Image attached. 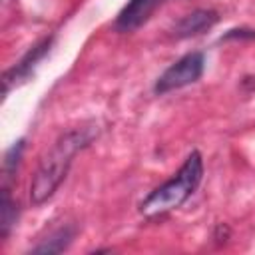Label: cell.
Wrapping results in <instances>:
<instances>
[{
    "instance_id": "6da1fadb",
    "label": "cell",
    "mask_w": 255,
    "mask_h": 255,
    "mask_svg": "<svg viewBox=\"0 0 255 255\" xmlns=\"http://www.w3.org/2000/svg\"><path fill=\"white\" fill-rule=\"evenodd\" d=\"M96 135H98V128L82 126V128H74L66 131L54 141V145L40 159V165L30 183V199L34 205L48 201L56 193V189L68 175L74 155L82 151L84 147H88Z\"/></svg>"
},
{
    "instance_id": "7a4b0ae2",
    "label": "cell",
    "mask_w": 255,
    "mask_h": 255,
    "mask_svg": "<svg viewBox=\"0 0 255 255\" xmlns=\"http://www.w3.org/2000/svg\"><path fill=\"white\" fill-rule=\"evenodd\" d=\"M203 177V159L199 151H191L179 171L167 179L163 185L153 189L139 205L141 215L145 217H159L177 207H181L197 189Z\"/></svg>"
},
{
    "instance_id": "3957f363",
    "label": "cell",
    "mask_w": 255,
    "mask_h": 255,
    "mask_svg": "<svg viewBox=\"0 0 255 255\" xmlns=\"http://www.w3.org/2000/svg\"><path fill=\"white\" fill-rule=\"evenodd\" d=\"M205 58L201 52H191L179 58L175 64H171L155 82V94H167L179 88H185L189 84H195L203 74Z\"/></svg>"
},
{
    "instance_id": "277c9868",
    "label": "cell",
    "mask_w": 255,
    "mask_h": 255,
    "mask_svg": "<svg viewBox=\"0 0 255 255\" xmlns=\"http://www.w3.org/2000/svg\"><path fill=\"white\" fill-rule=\"evenodd\" d=\"M161 4V0H129L128 6L120 12L116 20V28L120 32H131L137 26H141L149 14Z\"/></svg>"
},
{
    "instance_id": "5b68a950",
    "label": "cell",
    "mask_w": 255,
    "mask_h": 255,
    "mask_svg": "<svg viewBox=\"0 0 255 255\" xmlns=\"http://www.w3.org/2000/svg\"><path fill=\"white\" fill-rule=\"evenodd\" d=\"M215 22H217V12H213V10H195V12L187 14V16H183L175 24L173 34L177 38L195 36V34H201V32L209 30Z\"/></svg>"
},
{
    "instance_id": "8992f818",
    "label": "cell",
    "mask_w": 255,
    "mask_h": 255,
    "mask_svg": "<svg viewBox=\"0 0 255 255\" xmlns=\"http://www.w3.org/2000/svg\"><path fill=\"white\" fill-rule=\"evenodd\" d=\"M72 237H74V231H72V229H60V231H56L46 243L38 245V247L34 249V253H58V251H62V249L68 247V243H70Z\"/></svg>"
},
{
    "instance_id": "52a82bcc",
    "label": "cell",
    "mask_w": 255,
    "mask_h": 255,
    "mask_svg": "<svg viewBox=\"0 0 255 255\" xmlns=\"http://www.w3.org/2000/svg\"><path fill=\"white\" fill-rule=\"evenodd\" d=\"M14 207H16V205L12 203L8 191L4 189V193H2V207H0V231H2V237L8 235L12 223L16 221V209H14Z\"/></svg>"
}]
</instances>
